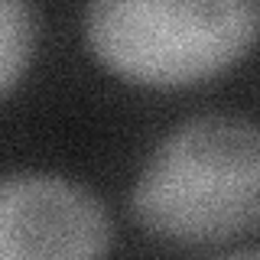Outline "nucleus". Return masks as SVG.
<instances>
[{"label":"nucleus","instance_id":"nucleus-4","mask_svg":"<svg viewBox=\"0 0 260 260\" xmlns=\"http://www.w3.org/2000/svg\"><path fill=\"white\" fill-rule=\"evenodd\" d=\"M36 49V10L29 0H0V94L23 75Z\"/></svg>","mask_w":260,"mask_h":260},{"label":"nucleus","instance_id":"nucleus-3","mask_svg":"<svg viewBox=\"0 0 260 260\" xmlns=\"http://www.w3.org/2000/svg\"><path fill=\"white\" fill-rule=\"evenodd\" d=\"M111 247V218L62 176L0 179V257H98Z\"/></svg>","mask_w":260,"mask_h":260},{"label":"nucleus","instance_id":"nucleus-2","mask_svg":"<svg viewBox=\"0 0 260 260\" xmlns=\"http://www.w3.org/2000/svg\"><path fill=\"white\" fill-rule=\"evenodd\" d=\"M91 52L137 85H192L234 65L260 36V0H91Z\"/></svg>","mask_w":260,"mask_h":260},{"label":"nucleus","instance_id":"nucleus-1","mask_svg":"<svg viewBox=\"0 0 260 260\" xmlns=\"http://www.w3.org/2000/svg\"><path fill=\"white\" fill-rule=\"evenodd\" d=\"M130 208L146 234L182 247L247 234L260 224V127L234 114L185 120L153 150Z\"/></svg>","mask_w":260,"mask_h":260}]
</instances>
